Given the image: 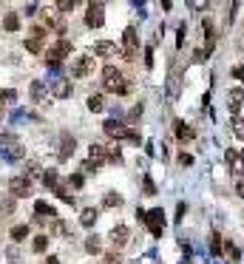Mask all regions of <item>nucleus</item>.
Segmentation results:
<instances>
[{
	"label": "nucleus",
	"mask_w": 244,
	"mask_h": 264,
	"mask_svg": "<svg viewBox=\"0 0 244 264\" xmlns=\"http://www.w3.org/2000/svg\"><path fill=\"white\" fill-rule=\"evenodd\" d=\"M242 105H244V91H242V88H230V91H227V108H230V114L236 116L239 111H242Z\"/></svg>",
	"instance_id": "1a4fd4ad"
},
{
	"label": "nucleus",
	"mask_w": 244,
	"mask_h": 264,
	"mask_svg": "<svg viewBox=\"0 0 244 264\" xmlns=\"http://www.w3.org/2000/svg\"><path fill=\"white\" fill-rule=\"evenodd\" d=\"M233 77H236V80H242V83H244V66H236V68H233Z\"/></svg>",
	"instance_id": "603ef678"
},
{
	"label": "nucleus",
	"mask_w": 244,
	"mask_h": 264,
	"mask_svg": "<svg viewBox=\"0 0 244 264\" xmlns=\"http://www.w3.org/2000/svg\"><path fill=\"white\" fill-rule=\"evenodd\" d=\"M122 139H125V142H131V145H139V142H142V136H139V133L133 131V128H128V131H125V136H122Z\"/></svg>",
	"instance_id": "e433bc0d"
},
{
	"label": "nucleus",
	"mask_w": 244,
	"mask_h": 264,
	"mask_svg": "<svg viewBox=\"0 0 244 264\" xmlns=\"http://www.w3.org/2000/svg\"><path fill=\"white\" fill-rule=\"evenodd\" d=\"M12 210H15V202H12V199L0 202V213H12Z\"/></svg>",
	"instance_id": "c03bdc74"
},
{
	"label": "nucleus",
	"mask_w": 244,
	"mask_h": 264,
	"mask_svg": "<svg viewBox=\"0 0 244 264\" xmlns=\"http://www.w3.org/2000/svg\"><path fill=\"white\" fill-rule=\"evenodd\" d=\"M85 250H88V253H99V239L97 236H88V239H85Z\"/></svg>",
	"instance_id": "4c0bfd02"
},
{
	"label": "nucleus",
	"mask_w": 244,
	"mask_h": 264,
	"mask_svg": "<svg viewBox=\"0 0 244 264\" xmlns=\"http://www.w3.org/2000/svg\"><path fill=\"white\" fill-rule=\"evenodd\" d=\"M12 142H15L12 133H0V148H6V145H12Z\"/></svg>",
	"instance_id": "de8ad7c7"
},
{
	"label": "nucleus",
	"mask_w": 244,
	"mask_h": 264,
	"mask_svg": "<svg viewBox=\"0 0 244 264\" xmlns=\"http://www.w3.org/2000/svg\"><path fill=\"white\" fill-rule=\"evenodd\" d=\"M105 151H108V162H111V165H119V162H122V151H119L116 142H111Z\"/></svg>",
	"instance_id": "412c9836"
},
{
	"label": "nucleus",
	"mask_w": 244,
	"mask_h": 264,
	"mask_svg": "<svg viewBox=\"0 0 244 264\" xmlns=\"http://www.w3.org/2000/svg\"><path fill=\"white\" fill-rule=\"evenodd\" d=\"M97 222V207H82L80 210V225L82 227H94Z\"/></svg>",
	"instance_id": "f3484780"
},
{
	"label": "nucleus",
	"mask_w": 244,
	"mask_h": 264,
	"mask_svg": "<svg viewBox=\"0 0 244 264\" xmlns=\"http://www.w3.org/2000/svg\"><path fill=\"white\" fill-rule=\"evenodd\" d=\"M43 185H46V188H54V185H60V176H57V170H46V173H43Z\"/></svg>",
	"instance_id": "a878e982"
},
{
	"label": "nucleus",
	"mask_w": 244,
	"mask_h": 264,
	"mask_svg": "<svg viewBox=\"0 0 244 264\" xmlns=\"http://www.w3.org/2000/svg\"><path fill=\"white\" fill-rule=\"evenodd\" d=\"M102 131L108 133V136H111V139H122V136H125V131H128V128H125V125H122V122H116V119H105V125H102Z\"/></svg>",
	"instance_id": "9b49d317"
},
{
	"label": "nucleus",
	"mask_w": 244,
	"mask_h": 264,
	"mask_svg": "<svg viewBox=\"0 0 244 264\" xmlns=\"http://www.w3.org/2000/svg\"><path fill=\"white\" fill-rule=\"evenodd\" d=\"M54 230H57V236H68V225L57 219V222H54Z\"/></svg>",
	"instance_id": "79ce46f5"
},
{
	"label": "nucleus",
	"mask_w": 244,
	"mask_h": 264,
	"mask_svg": "<svg viewBox=\"0 0 244 264\" xmlns=\"http://www.w3.org/2000/svg\"><path fill=\"white\" fill-rule=\"evenodd\" d=\"M136 49H139V40H136V29L128 26L125 34H122V54H125V60H133L136 57Z\"/></svg>",
	"instance_id": "0eeeda50"
},
{
	"label": "nucleus",
	"mask_w": 244,
	"mask_h": 264,
	"mask_svg": "<svg viewBox=\"0 0 244 264\" xmlns=\"http://www.w3.org/2000/svg\"><path fill=\"white\" fill-rule=\"evenodd\" d=\"M43 173H46V170H43V168L37 165V162H29V165H26V176H29V179H43Z\"/></svg>",
	"instance_id": "5701e85b"
},
{
	"label": "nucleus",
	"mask_w": 244,
	"mask_h": 264,
	"mask_svg": "<svg viewBox=\"0 0 244 264\" xmlns=\"http://www.w3.org/2000/svg\"><path fill=\"white\" fill-rule=\"evenodd\" d=\"M142 193H145V196H156V185H153V179H150V176H145V179H142Z\"/></svg>",
	"instance_id": "473e14b6"
},
{
	"label": "nucleus",
	"mask_w": 244,
	"mask_h": 264,
	"mask_svg": "<svg viewBox=\"0 0 244 264\" xmlns=\"http://www.w3.org/2000/svg\"><path fill=\"white\" fill-rule=\"evenodd\" d=\"M82 182H85V176H82V173H71V176H68V182H65V185H71V188H74V190H80V188H82Z\"/></svg>",
	"instance_id": "f704fd0d"
},
{
	"label": "nucleus",
	"mask_w": 244,
	"mask_h": 264,
	"mask_svg": "<svg viewBox=\"0 0 244 264\" xmlns=\"http://www.w3.org/2000/svg\"><path fill=\"white\" fill-rule=\"evenodd\" d=\"M26 236H29V227H26V225H17V227H12V239H15V242H23Z\"/></svg>",
	"instance_id": "72a5a7b5"
},
{
	"label": "nucleus",
	"mask_w": 244,
	"mask_h": 264,
	"mask_svg": "<svg viewBox=\"0 0 244 264\" xmlns=\"http://www.w3.org/2000/svg\"><path fill=\"white\" fill-rule=\"evenodd\" d=\"M179 165L182 168H190V165H193V156H190V153H179Z\"/></svg>",
	"instance_id": "49530a36"
},
{
	"label": "nucleus",
	"mask_w": 244,
	"mask_h": 264,
	"mask_svg": "<svg viewBox=\"0 0 244 264\" xmlns=\"http://www.w3.org/2000/svg\"><path fill=\"white\" fill-rule=\"evenodd\" d=\"M0 122H3V111H0Z\"/></svg>",
	"instance_id": "13d9d810"
},
{
	"label": "nucleus",
	"mask_w": 244,
	"mask_h": 264,
	"mask_svg": "<svg viewBox=\"0 0 244 264\" xmlns=\"http://www.w3.org/2000/svg\"><path fill=\"white\" fill-rule=\"evenodd\" d=\"M85 26H88V29H102V26H105V9H102V3H97V0H91V3H88Z\"/></svg>",
	"instance_id": "f03ea898"
},
{
	"label": "nucleus",
	"mask_w": 244,
	"mask_h": 264,
	"mask_svg": "<svg viewBox=\"0 0 244 264\" xmlns=\"http://www.w3.org/2000/svg\"><path fill=\"white\" fill-rule=\"evenodd\" d=\"M145 66L153 68V43H150V46L145 49Z\"/></svg>",
	"instance_id": "37998d69"
},
{
	"label": "nucleus",
	"mask_w": 244,
	"mask_h": 264,
	"mask_svg": "<svg viewBox=\"0 0 244 264\" xmlns=\"http://www.w3.org/2000/svg\"><path fill=\"white\" fill-rule=\"evenodd\" d=\"M222 247H225V245H222V236H219V233H213V239H210V253H213V256H222Z\"/></svg>",
	"instance_id": "7c9ffc66"
},
{
	"label": "nucleus",
	"mask_w": 244,
	"mask_h": 264,
	"mask_svg": "<svg viewBox=\"0 0 244 264\" xmlns=\"http://www.w3.org/2000/svg\"><path fill=\"white\" fill-rule=\"evenodd\" d=\"M29 37H43V40H46V26H40V23H34L32 29H29Z\"/></svg>",
	"instance_id": "ea45409f"
},
{
	"label": "nucleus",
	"mask_w": 244,
	"mask_h": 264,
	"mask_svg": "<svg viewBox=\"0 0 244 264\" xmlns=\"http://www.w3.org/2000/svg\"><path fill=\"white\" fill-rule=\"evenodd\" d=\"M225 162H227V165L233 168L236 162H239V153H236V151H227V153H225Z\"/></svg>",
	"instance_id": "a18cd8bd"
},
{
	"label": "nucleus",
	"mask_w": 244,
	"mask_h": 264,
	"mask_svg": "<svg viewBox=\"0 0 244 264\" xmlns=\"http://www.w3.org/2000/svg\"><path fill=\"white\" fill-rule=\"evenodd\" d=\"M176 139H179L182 145H185V142H193V139H196L193 128H190V125H185V122H176Z\"/></svg>",
	"instance_id": "2eb2a0df"
},
{
	"label": "nucleus",
	"mask_w": 244,
	"mask_h": 264,
	"mask_svg": "<svg viewBox=\"0 0 244 264\" xmlns=\"http://www.w3.org/2000/svg\"><path fill=\"white\" fill-rule=\"evenodd\" d=\"M32 247H34V253H46V247H49V236H37L32 242Z\"/></svg>",
	"instance_id": "c85d7f7f"
},
{
	"label": "nucleus",
	"mask_w": 244,
	"mask_h": 264,
	"mask_svg": "<svg viewBox=\"0 0 244 264\" xmlns=\"http://www.w3.org/2000/svg\"><path fill=\"white\" fill-rule=\"evenodd\" d=\"M122 205H125V199L119 196V193H114V190H111V193H105V199H102V207H111V210L122 207Z\"/></svg>",
	"instance_id": "6ab92c4d"
},
{
	"label": "nucleus",
	"mask_w": 244,
	"mask_h": 264,
	"mask_svg": "<svg viewBox=\"0 0 244 264\" xmlns=\"http://www.w3.org/2000/svg\"><path fill=\"white\" fill-rule=\"evenodd\" d=\"M3 29H6V32H17V29H20V15H17V12H9V15L3 17Z\"/></svg>",
	"instance_id": "aec40b11"
},
{
	"label": "nucleus",
	"mask_w": 244,
	"mask_h": 264,
	"mask_svg": "<svg viewBox=\"0 0 244 264\" xmlns=\"http://www.w3.org/2000/svg\"><path fill=\"white\" fill-rule=\"evenodd\" d=\"M116 259H119V253H116V247L105 253V262H116Z\"/></svg>",
	"instance_id": "864d4df0"
},
{
	"label": "nucleus",
	"mask_w": 244,
	"mask_h": 264,
	"mask_svg": "<svg viewBox=\"0 0 244 264\" xmlns=\"http://www.w3.org/2000/svg\"><path fill=\"white\" fill-rule=\"evenodd\" d=\"M34 210H37V216H54V207H51L49 202H37Z\"/></svg>",
	"instance_id": "2f4dec72"
},
{
	"label": "nucleus",
	"mask_w": 244,
	"mask_h": 264,
	"mask_svg": "<svg viewBox=\"0 0 244 264\" xmlns=\"http://www.w3.org/2000/svg\"><path fill=\"white\" fill-rule=\"evenodd\" d=\"M94 68H97V63H94V54L77 57V60L71 63V77H88V74H91Z\"/></svg>",
	"instance_id": "423d86ee"
},
{
	"label": "nucleus",
	"mask_w": 244,
	"mask_h": 264,
	"mask_svg": "<svg viewBox=\"0 0 244 264\" xmlns=\"http://www.w3.org/2000/svg\"><path fill=\"white\" fill-rule=\"evenodd\" d=\"M159 3H162V9H165V12L170 9V0H159Z\"/></svg>",
	"instance_id": "6e6d98bb"
},
{
	"label": "nucleus",
	"mask_w": 244,
	"mask_h": 264,
	"mask_svg": "<svg viewBox=\"0 0 244 264\" xmlns=\"http://www.w3.org/2000/svg\"><path fill=\"white\" fill-rule=\"evenodd\" d=\"M236 193H239V196L244 199V179H239V182H236Z\"/></svg>",
	"instance_id": "5fc2aeb1"
},
{
	"label": "nucleus",
	"mask_w": 244,
	"mask_h": 264,
	"mask_svg": "<svg viewBox=\"0 0 244 264\" xmlns=\"http://www.w3.org/2000/svg\"><path fill=\"white\" fill-rule=\"evenodd\" d=\"M23 153H26V151L20 148L17 142H12V145H6V148H3V156H6L9 162H17V159H23Z\"/></svg>",
	"instance_id": "a211bd4d"
},
{
	"label": "nucleus",
	"mask_w": 244,
	"mask_h": 264,
	"mask_svg": "<svg viewBox=\"0 0 244 264\" xmlns=\"http://www.w3.org/2000/svg\"><path fill=\"white\" fill-rule=\"evenodd\" d=\"M142 222H145V227L153 233V236H162V230H165V213H162V207H153V210H148Z\"/></svg>",
	"instance_id": "39448f33"
},
{
	"label": "nucleus",
	"mask_w": 244,
	"mask_h": 264,
	"mask_svg": "<svg viewBox=\"0 0 244 264\" xmlns=\"http://www.w3.org/2000/svg\"><path fill=\"white\" fill-rule=\"evenodd\" d=\"M225 253H227L230 262H239V247H236L233 242H225Z\"/></svg>",
	"instance_id": "c9c22d12"
},
{
	"label": "nucleus",
	"mask_w": 244,
	"mask_h": 264,
	"mask_svg": "<svg viewBox=\"0 0 244 264\" xmlns=\"http://www.w3.org/2000/svg\"><path fill=\"white\" fill-rule=\"evenodd\" d=\"M32 190H34V185L29 176H15V179L9 182V193L15 199H26V196H32Z\"/></svg>",
	"instance_id": "20e7f679"
},
{
	"label": "nucleus",
	"mask_w": 244,
	"mask_h": 264,
	"mask_svg": "<svg viewBox=\"0 0 244 264\" xmlns=\"http://www.w3.org/2000/svg\"><path fill=\"white\" fill-rule=\"evenodd\" d=\"M233 133H236V139L244 142V116H233Z\"/></svg>",
	"instance_id": "bb28decb"
},
{
	"label": "nucleus",
	"mask_w": 244,
	"mask_h": 264,
	"mask_svg": "<svg viewBox=\"0 0 244 264\" xmlns=\"http://www.w3.org/2000/svg\"><path fill=\"white\" fill-rule=\"evenodd\" d=\"M168 91H170V97H179V71H173L168 77Z\"/></svg>",
	"instance_id": "b1692460"
},
{
	"label": "nucleus",
	"mask_w": 244,
	"mask_h": 264,
	"mask_svg": "<svg viewBox=\"0 0 244 264\" xmlns=\"http://www.w3.org/2000/svg\"><path fill=\"white\" fill-rule=\"evenodd\" d=\"M29 97H32V102H43V83H32Z\"/></svg>",
	"instance_id": "cd10ccee"
},
{
	"label": "nucleus",
	"mask_w": 244,
	"mask_h": 264,
	"mask_svg": "<svg viewBox=\"0 0 244 264\" xmlns=\"http://www.w3.org/2000/svg\"><path fill=\"white\" fill-rule=\"evenodd\" d=\"M74 148H77L74 136H68V133H63V136H60V159H68V156L74 153Z\"/></svg>",
	"instance_id": "ddd939ff"
},
{
	"label": "nucleus",
	"mask_w": 244,
	"mask_h": 264,
	"mask_svg": "<svg viewBox=\"0 0 244 264\" xmlns=\"http://www.w3.org/2000/svg\"><path fill=\"white\" fill-rule=\"evenodd\" d=\"M51 94H54V97H60V99L71 97V80H65V77H57V80L51 83Z\"/></svg>",
	"instance_id": "9d476101"
},
{
	"label": "nucleus",
	"mask_w": 244,
	"mask_h": 264,
	"mask_svg": "<svg viewBox=\"0 0 244 264\" xmlns=\"http://www.w3.org/2000/svg\"><path fill=\"white\" fill-rule=\"evenodd\" d=\"M102 85L108 88V91H114L116 97H125L131 91V85L125 83V77H122V71L114 66H105L102 68Z\"/></svg>",
	"instance_id": "f257e3e1"
},
{
	"label": "nucleus",
	"mask_w": 244,
	"mask_h": 264,
	"mask_svg": "<svg viewBox=\"0 0 244 264\" xmlns=\"http://www.w3.org/2000/svg\"><path fill=\"white\" fill-rule=\"evenodd\" d=\"M68 51H71V43L68 40H60V43H54L49 49V54H46V63H49L51 68H60V63H63L65 57H68Z\"/></svg>",
	"instance_id": "7ed1b4c3"
},
{
	"label": "nucleus",
	"mask_w": 244,
	"mask_h": 264,
	"mask_svg": "<svg viewBox=\"0 0 244 264\" xmlns=\"http://www.w3.org/2000/svg\"><path fill=\"white\" fill-rule=\"evenodd\" d=\"M88 108H91V111H102V108H105L102 94H91V97H88Z\"/></svg>",
	"instance_id": "393cba45"
},
{
	"label": "nucleus",
	"mask_w": 244,
	"mask_h": 264,
	"mask_svg": "<svg viewBox=\"0 0 244 264\" xmlns=\"http://www.w3.org/2000/svg\"><path fill=\"white\" fill-rule=\"evenodd\" d=\"M185 213H188V205L182 202V205H179V210H176V222H182V219H185Z\"/></svg>",
	"instance_id": "3c124183"
},
{
	"label": "nucleus",
	"mask_w": 244,
	"mask_h": 264,
	"mask_svg": "<svg viewBox=\"0 0 244 264\" xmlns=\"http://www.w3.org/2000/svg\"><path fill=\"white\" fill-rule=\"evenodd\" d=\"M26 51L29 54H40L43 51V37H29L26 40Z\"/></svg>",
	"instance_id": "4be33fe9"
},
{
	"label": "nucleus",
	"mask_w": 244,
	"mask_h": 264,
	"mask_svg": "<svg viewBox=\"0 0 244 264\" xmlns=\"http://www.w3.org/2000/svg\"><path fill=\"white\" fill-rule=\"evenodd\" d=\"M116 46L111 43V40H99V43H94V57H114Z\"/></svg>",
	"instance_id": "4468645a"
},
{
	"label": "nucleus",
	"mask_w": 244,
	"mask_h": 264,
	"mask_svg": "<svg viewBox=\"0 0 244 264\" xmlns=\"http://www.w3.org/2000/svg\"><path fill=\"white\" fill-rule=\"evenodd\" d=\"M46 264H60V262H57V259H54V256H49V259H46Z\"/></svg>",
	"instance_id": "4d7b16f0"
},
{
	"label": "nucleus",
	"mask_w": 244,
	"mask_h": 264,
	"mask_svg": "<svg viewBox=\"0 0 244 264\" xmlns=\"http://www.w3.org/2000/svg\"><path fill=\"white\" fill-rule=\"evenodd\" d=\"M43 20H46V26H49V29H54L57 34H65V23H63V17L57 15L54 9H43Z\"/></svg>",
	"instance_id": "6e6552de"
},
{
	"label": "nucleus",
	"mask_w": 244,
	"mask_h": 264,
	"mask_svg": "<svg viewBox=\"0 0 244 264\" xmlns=\"http://www.w3.org/2000/svg\"><path fill=\"white\" fill-rule=\"evenodd\" d=\"M88 159L102 165V162H108V151L102 148V145H91V148H88Z\"/></svg>",
	"instance_id": "dca6fc26"
},
{
	"label": "nucleus",
	"mask_w": 244,
	"mask_h": 264,
	"mask_svg": "<svg viewBox=\"0 0 244 264\" xmlns=\"http://www.w3.org/2000/svg\"><path fill=\"white\" fill-rule=\"evenodd\" d=\"M77 6V0H57V12H71Z\"/></svg>",
	"instance_id": "a19ab883"
},
{
	"label": "nucleus",
	"mask_w": 244,
	"mask_h": 264,
	"mask_svg": "<svg viewBox=\"0 0 244 264\" xmlns=\"http://www.w3.org/2000/svg\"><path fill=\"white\" fill-rule=\"evenodd\" d=\"M97 162H91V159H88V162H85V165H82V170H85V173H97Z\"/></svg>",
	"instance_id": "8fccbe9b"
},
{
	"label": "nucleus",
	"mask_w": 244,
	"mask_h": 264,
	"mask_svg": "<svg viewBox=\"0 0 244 264\" xmlns=\"http://www.w3.org/2000/svg\"><path fill=\"white\" fill-rule=\"evenodd\" d=\"M128 239H131L128 225H116L114 230H111V242H114V247H122V245H125Z\"/></svg>",
	"instance_id": "f8f14e48"
},
{
	"label": "nucleus",
	"mask_w": 244,
	"mask_h": 264,
	"mask_svg": "<svg viewBox=\"0 0 244 264\" xmlns=\"http://www.w3.org/2000/svg\"><path fill=\"white\" fill-rule=\"evenodd\" d=\"M142 111H145V108H142V102H139V105H133V108L128 111V116H125V119H128L131 125H133V122H139V116H142Z\"/></svg>",
	"instance_id": "c756f323"
},
{
	"label": "nucleus",
	"mask_w": 244,
	"mask_h": 264,
	"mask_svg": "<svg viewBox=\"0 0 244 264\" xmlns=\"http://www.w3.org/2000/svg\"><path fill=\"white\" fill-rule=\"evenodd\" d=\"M185 34H188V29H185V26H179V34H176V46H185Z\"/></svg>",
	"instance_id": "09e8293b"
},
{
	"label": "nucleus",
	"mask_w": 244,
	"mask_h": 264,
	"mask_svg": "<svg viewBox=\"0 0 244 264\" xmlns=\"http://www.w3.org/2000/svg\"><path fill=\"white\" fill-rule=\"evenodd\" d=\"M15 99H17V91H12V88L0 91V105H3V102H15Z\"/></svg>",
	"instance_id": "58836bf2"
}]
</instances>
